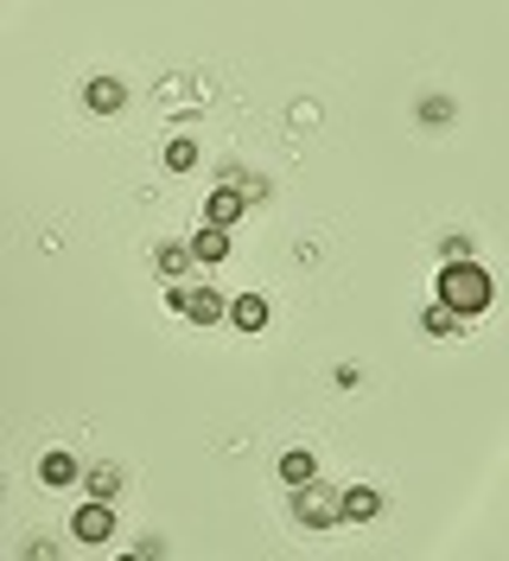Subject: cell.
Segmentation results:
<instances>
[{"label":"cell","mask_w":509,"mask_h":561,"mask_svg":"<svg viewBox=\"0 0 509 561\" xmlns=\"http://www.w3.org/2000/svg\"><path fill=\"white\" fill-rule=\"evenodd\" d=\"M490 300H497V287H490V275L477 268L472 255H465V262H446V268H440V307H452L459 319L490 313Z\"/></svg>","instance_id":"6da1fadb"},{"label":"cell","mask_w":509,"mask_h":561,"mask_svg":"<svg viewBox=\"0 0 509 561\" xmlns=\"http://www.w3.org/2000/svg\"><path fill=\"white\" fill-rule=\"evenodd\" d=\"M166 307L185 319V325H217V319H223V294H217L210 280H172Z\"/></svg>","instance_id":"7a4b0ae2"},{"label":"cell","mask_w":509,"mask_h":561,"mask_svg":"<svg viewBox=\"0 0 509 561\" xmlns=\"http://www.w3.org/2000/svg\"><path fill=\"white\" fill-rule=\"evenodd\" d=\"M293 517H300L305 529H332V524H344V517H338V491L319 485V479L293 485Z\"/></svg>","instance_id":"3957f363"},{"label":"cell","mask_w":509,"mask_h":561,"mask_svg":"<svg viewBox=\"0 0 509 561\" xmlns=\"http://www.w3.org/2000/svg\"><path fill=\"white\" fill-rule=\"evenodd\" d=\"M70 536H77V542H90V549L108 542V536H115V511H108V497H90V504L70 517Z\"/></svg>","instance_id":"277c9868"},{"label":"cell","mask_w":509,"mask_h":561,"mask_svg":"<svg viewBox=\"0 0 509 561\" xmlns=\"http://www.w3.org/2000/svg\"><path fill=\"white\" fill-rule=\"evenodd\" d=\"M83 108H90V115H122V108H128V83H122V77H90V83H83Z\"/></svg>","instance_id":"5b68a950"},{"label":"cell","mask_w":509,"mask_h":561,"mask_svg":"<svg viewBox=\"0 0 509 561\" xmlns=\"http://www.w3.org/2000/svg\"><path fill=\"white\" fill-rule=\"evenodd\" d=\"M242 217H248V205H242L236 185H217V192L204 198V224H217V230H236Z\"/></svg>","instance_id":"8992f818"},{"label":"cell","mask_w":509,"mask_h":561,"mask_svg":"<svg viewBox=\"0 0 509 561\" xmlns=\"http://www.w3.org/2000/svg\"><path fill=\"white\" fill-rule=\"evenodd\" d=\"M338 517H344V524H375V517H382V491H375V485L338 491Z\"/></svg>","instance_id":"52a82bcc"},{"label":"cell","mask_w":509,"mask_h":561,"mask_svg":"<svg viewBox=\"0 0 509 561\" xmlns=\"http://www.w3.org/2000/svg\"><path fill=\"white\" fill-rule=\"evenodd\" d=\"M185 249H192V262H204V268H210V262H230V230H217V224H198Z\"/></svg>","instance_id":"ba28073f"},{"label":"cell","mask_w":509,"mask_h":561,"mask_svg":"<svg viewBox=\"0 0 509 561\" xmlns=\"http://www.w3.org/2000/svg\"><path fill=\"white\" fill-rule=\"evenodd\" d=\"M223 319H230L236 332H262V325H268V300H262V294H236V300H223Z\"/></svg>","instance_id":"9c48e42d"},{"label":"cell","mask_w":509,"mask_h":561,"mask_svg":"<svg viewBox=\"0 0 509 561\" xmlns=\"http://www.w3.org/2000/svg\"><path fill=\"white\" fill-rule=\"evenodd\" d=\"M77 472H83V466H77L70 454H58V447L38 459V485H51V491H58V485H77Z\"/></svg>","instance_id":"30bf717a"},{"label":"cell","mask_w":509,"mask_h":561,"mask_svg":"<svg viewBox=\"0 0 509 561\" xmlns=\"http://www.w3.org/2000/svg\"><path fill=\"white\" fill-rule=\"evenodd\" d=\"M77 479L90 485V497H108V504H115V497H122V485H128V479H122V466H83Z\"/></svg>","instance_id":"8fae6325"},{"label":"cell","mask_w":509,"mask_h":561,"mask_svg":"<svg viewBox=\"0 0 509 561\" xmlns=\"http://www.w3.org/2000/svg\"><path fill=\"white\" fill-rule=\"evenodd\" d=\"M160 160H166V173H192V167H198L204 160V147L192 135H172L166 140V153H160Z\"/></svg>","instance_id":"7c38bea8"},{"label":"cell","mask_w":509,"mask_h":561,"mask_svg":"<svg viewBox=\"0 0 509 561\" xmlns=\"http://www.w3.org/2000/svg\"><path fill=\"white\" fill-rule=\"evenodd\" d=\"M280 479H287V485L319 479V459H312V447H287V454H280Z\"/></svg>","instance_id":"4fadbf2b"},{"label":"cell","mask_w":509,"mask_h":561,"mask_svg":"<svg viewBox=\"0 0 509 561\" xmlns=\"http://www.w3.org/2000/svg\"><path fill=\"white\" fill-rule=\"evenodd\" d=\"M459 325H465V319L452 313V307H440V300L420 313V332H427V339H459Z\"/></svg>","instance_id":"5bb4252c"},{"label":"cell","mask_w":509,"mask_h":561,"mask_svg":"<svg viewBox=\"0 0 509 561\" xmlns=\"http://www.w3.org/2000/svg\"><path fill=\"white\" fill-rule=\"evenodd\" d=\"M153 268H160L166 280H178L185 268H192V249L185 243H153Z\"/></svg>","instance_id":"9a60e30c"},{"label":"cell","mask_w":509,"mask_h":561,"mask_svg":"<svg viewBox=\"0 0 509 561\" xmlns=\"http://www.w3.org/2000/svg\"><path fill=\"white\" fill-rule=\"evenodd\" d=\"M452 115H459V108H452V96H420V122H427V128H446Z\"/></svg>","instance_id":"2e32d148"},{"label":"cell","mask_w":509,"mask_h":561,"mask_svg":"<svg viewBox=\"0 0 509 561\" xmlns=\"http://www.w3.org/2000/svg\"><path fill=\"white\" fill-rule=\"evenodd\" d=\"M440 255H446V262H465V255H472V237H446Z\"/></svg>","instance_id":"e0dca14e"},{"label":"cell","mask_w":509,"mask_h":561,"mask_svg":"<svg viewBox=\"0 0 509 561\" xmlns=\"http://www.w3.org/2000/svg\"><path fill=\"white\" fill-rule=\"evenodd\" d=\"M0 497H7V479H0Z\"/></svg>","instance_id":"ac0fdd59"}]
</instances>
